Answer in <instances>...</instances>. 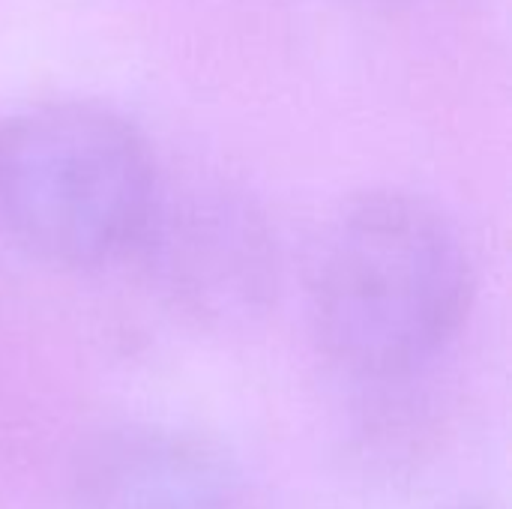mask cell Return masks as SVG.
<instances>
[{
	"label": "cell",
	"instance_id": "obj_2",
	"mask_svg": "<svg viewBox=\"0 0 512 509\" xmlns=\"http://www.w3.org/2000/svg\"><path fill=\"white\" fill-rule=\"evenodd\" d=\"M159 195L147 138L108 105L39 102L0 123V222L51 267L93 270L129 255Z\"/></svg>",
	"mask_w": 512,
	"mask_h": 509
},
{
	"label": "cell",
	"instance_id": "obj_3",
	"mask_svg": "<svg viewBox=\"0 0 512 509\" xmlns=\"http://www.w3.org/2000/svg\"><path fill=\"white\" fill-rule=\"evenodd\" d=\"M81 509H249L237 468L210 444L174 432L108 441L81 483Z\"/></svg>",
	"mask_w": 512,
	"mask_h": 509
},
{
	"label": "cell",
	"instance_id": "obj_1",
	"mask_svg": "<svg viewBox=\"0 0 512 509\" xmlns=\"http://www.w3.org/2000/svg\"><path fill=\"white\" fill-rule=\"evenodd\" d=\"M471 297L474 267L459 228L432 201L399 189L348 201L309 273L321 348L372 378L435 357L465 324Z\"/></svg>",
	"mask_w": 512,
	"mask_h": 509
},
{
	"label": "cell",
	"instance_id": "obj_4",
	"mask_svg": "<svg viewBox=\"0 0 512 509\" xmlns=\"http://www.w3.org/2000/svg\"><path fill=\"white\" fill-rule=\"evenodd\" d=\"M150 225L165 228V267L180 294L210 306H246L264 291L270 273L267 237L237 201H192L186 210L156 204ZM147 225V228H150Z\"/></svg>",
	"mask_w": 512,
	"mask_h": 509
}]
</instances>
